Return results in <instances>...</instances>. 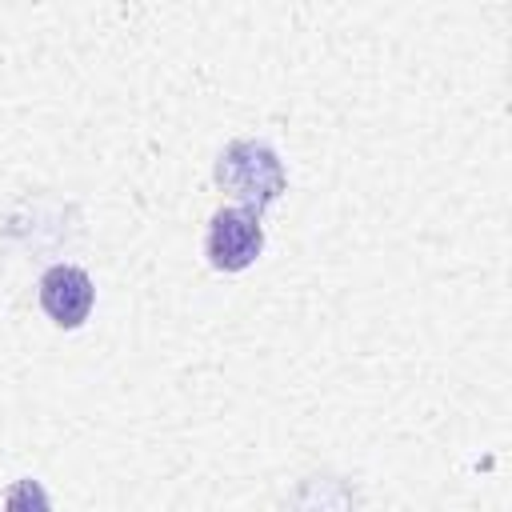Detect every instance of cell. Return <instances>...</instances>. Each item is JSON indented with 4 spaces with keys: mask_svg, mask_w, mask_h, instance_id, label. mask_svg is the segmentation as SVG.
<instances>
[{
    "mask_svg": "<svg viewBox=\"0 0 512 512\" xmlns=\"http://www.w3.org/2000/svg\"><path fill=\"white\" fill-rule=\"evenodd\" d=\"M216 180L224 188H232L244 208H252L256 216L284 192V168H280V156L268 148V144H256V140H236L224 148L220 164H216Z\"/></svg>",
    "mask_w": 512,
    "mask_h": 512,
    "instance_id": "6da1fadb",
    "label": "cell"
},
{
    "mask_svg": "<svg viewBox=\"0 0 512 512\" xmlns=\"http://www.w3.org/2000/svg\"><path fill=\"white\" fill-rule=\"evenodd\" d=\"M208 260L212 268L220 272H240L248 268L260 248H264V228H260V216L252 208H220L208 224Z\"/></svg>",
    "mask_w": 512,
    "mask_h": 512,
    "instance_id": "7a4b0ae2",
    "label": "cell"
},
{
    "mask_svg": "<svg viewBox=\"0 0 512 512\" xmlns=\"http://www.w3.org/2000/svg\"><path fill=\"white\" fill-rule=\"evenodd\" d=\"M92 296L96 292H92L88 272L72 268V264H56L40 280V304L52 316V324H60V328H80L92 312Z\"/></svg>",
    "mask_w": 512,
    "mask_h": 512,
    "instance_id": "3957f363",
    "label": "cell"
}]
</instances>
